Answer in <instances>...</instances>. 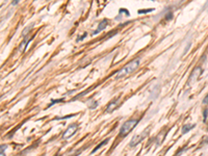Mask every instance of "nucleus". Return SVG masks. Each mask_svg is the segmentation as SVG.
<instances>
[{
	"instance_id": "39448f33",
	"label": "nucleus",
	"mask_w": 208,
	"mask_h": 156,
	"mask_svg": "<svg viewBox=\"0 0 208 156\" xmlns=\"http://www.w3.org/2000/svg\"><path fill=\"white\" fill-rule=\"evenodd\" d=\"M106 24H107V22H106V20H104V21L101 22V24H100V25H99V27H98V30H101V29H102V28H104V27L106 26Z\"/></svg>"
},
{
	"instance_id": "20e7f679",
	"label": "nucleus",
	"mask_w": 208,
	"mask_h": 156,
	"mask_svg": "<svg viewBox=\"0 0 208 156\" xmlns=\"http://www.w3.org/2000/svg\"><path fill=\"white\" fill-rule=\"evenodd\" d=\"M76 130H77V125H76V124L71 125L67 130H66V132L64 133V139H69V137H71L72 135L76 132Z\"/></svg>"
},
{
	"instance_id": "6e6552de",
	"label": "nucleus",
	"mask_w": 208,
	"mask_h": 156,
	"mask_svg": "<svg viewBox=\"0 0 208 156\" xmlns=\"http://www.w3.org/2000/svg\"><path fill=\"white\" fill-rule=\"evenodd\" d=\"M19 1H20V0H13V5H16V4H17Z\"/></svg>"
},
{
	"instance_id": "f03ea898",
	"label": "nucleus",
	"mask_w": 208,
	"mask_h": 156,
	"mask_svg": "<svg viewBox=\"0 0 208 156\" xmlns=\"http://www.w3.org/2000/svg\"><path fill=\"white\" fill-rule=\"evenodd\" d=\"M139 123L136 120H130V121H127L123 124L121 130H120V134L121 135H126L127 133H129L133 128L135 127V125Z\"/></svg>"
},
{
	"instance_id": "423d86ee",
	"label": "nucleus",
	"mask_w": 208,
	"mask_h": 156,
	"mask_svg": "<svg viewBox=\"0 0 208 156\" xmlns=\"http://www.w3.org/2000/svg\"><path fill=\"white\" fill-rule=\"evenodd\" d=\"M194 127V125H189V126H184L183 127V131L182 132L183 133H185V132H187V131H189V129H191V128Z\"/></svg>"
},
{
	"instance_id": "0eeeda50",
	"label": "nucleus",
	"mask_w": 208,
	"mask_h": 156,
	"mask_svg": "<svg viewBox=\"0 0 208 156\" xmlns=\"http://www.w3.org/2000/svg\"><path fill=\"white\" fill-rule=\"evenodd\" d=\"M107 142H108V139H106V141H104V142H102V143H101L100 145H99V146H98V147H97V148H96V149H94V150H93V153H94V152H96V150H98V149H99V148H100V147H101V146H103V145H105L106 143H107Z\"/></svg>"
},
{
	"instance_id": "f257e3e1",
	"label": "nucleus",
	"mask_w": 208,
	"mask_h": 156,
	"mask_svg": "<svg viewBox=\"0 0 208 156\" xmlns=\"http://www.w3.org/2000/svg\"><path fill=\"white\" fill-rule=\"evenodd\" d=\"M139 60H133L132 63H130V64H128L127 66H126V67H124L123 69L121 70V71L118 72V74H117L116 78H117V79L122 78V77H124V76L128 75V74L132 73L133 71H135V70L137 69V67H139Z\"/></svg>"
},
{
	"instance_id": "7ed1b4c3",
	"label": "nucleus",
	"mask_w": 208,
	"mask_h": 156,
	"mask_svg": "<svg viewBox=\"0 0 208 156\" xmlns=\"http://www.w3.org/2000/svg\"><path fill=\"white\" fill-rule=\"evenodd\" d=\"M147 134H148V131H144V132L142 133L141 135H139V136H137V135L136 136H133V139H131V142H130V147H134L135 145L139 144Z\"/></svg>"
}]
</instances>
